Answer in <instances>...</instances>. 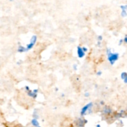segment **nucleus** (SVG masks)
I'll return each mask as SVG.
<instances>
[]
</instances>
